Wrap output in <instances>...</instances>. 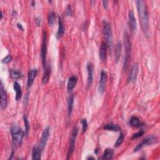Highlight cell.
<instances>
[{"instance_id": "obj_20", "label": "cell", "mask_w": 160, "mask_h": 160, "mask_svg": "<svg viewBox=\"0 0 160 160\" xmlns=\"http://www.w3.org/2000/svg\"><path fill=\"white\" fill-rule=\"evenodd\" d=\"M103 129L111 131H119L121 130V128L120 126H119L118 125L116 124L108 123L104 125Z\"/></svg>"}, {"instance_id": "obj_25", "label": "cell", "mask_w": 160, "mask_h": 160, "mask_svg": "<svg viewBox=\"0 0 160 160\" xmlns=\"http://www.w3.org/2000/svg\"><path fill=\"white\" fill-rule=\"evenodd\" d=\"M113 154H114V151L112 149H106L103 153L102 159H111L113 156Z\"/></svg>"}, {"instance_id": "obj_34", "label": "cell", "mask_w": 160, "mask_h": 160, "mask_svg": "<svg viewBox=\"0 0 160 160\" xmlns=\"http://www.w3.org/2000/svg\"><path fill=\"white\" fill-rule=\"evenodd\" d=\"M35 23H36V24L37 25L38 27L41 26V19L39 17H37V18H35Z\"/></svg>"}, {"instance_id": "obj_21", "label": "cell", "mask_w": 160, "mask_h": 160, "mask_svg": "<svg viewBox=\"0 0 160 160\" xmlns=\"http://www.w3.org/2000/svg\"><path fill=\"white\" fill-rule=\"evenodd\" d=\"M50 73H51L50 66H46V68H44V74L42 78V83L43 85H46L48 82L49 77H50Z\"/></svg>"}, {"instance_id": "obj_19", "label": "cell", "mask_w": 160, "mask_h": 160, "mask_svg": "<svg viewBox=\"0 0 160 160\" xmlns=\"http://www.w3.org/2000/svg\"><path fill=\"white\" fill-rule=\"evenodd\" d=\"M13 88H14V89L16 92V97H15L16 100V101L20 100V99L21 98V97H22V91H21V88L20 84H19L18 82H15Z\"/></svg>"}, {"instance_id": "obj_39", "label": "cell", "mask_w": 160, "mask_h": 160, "mask_svg": "<svg viewBox=\"0 0 160 160\" xmlns=\"http://www.w3.org/2000/svg\"><path fill=\"white\" fill-rule=\"evenodd\" d=\"M2 18H3V12L2 11H1V20H2Z\"/></svg>"}, {"instance_id": "obj_14", "label": "cell", "mask_w": 160, "mask_h": 160, "mask_svg": "<svg viewBox=\"0 0 160 160\" xmlns=\"http://www.w3.org/2000/svg\"><path fill=\"white\" fill-rule=\"evenodd\" d=\"M128 23L130 28L132 32L135 31L136 29V21L134 17V13L133 11H130L128 13Z\"/></svg>"}, {"instance_id": "obj_38", "label": "cell", "mask_w": 160, "mask_h": 160, "mask_svg": "<svg viewBox=\"0 0 160 160\" xmlns=\"http://www.w3.org/2000/svg\"><path fill=\"white\" fill-rule=\"evenodd\" d=\"M87 159H94L95 158H93V157H92V156H91V157H90V156H89V157H88V158Z\"/></svg>"}, {"instance_id": "obj_4", "label": "cell", "mask_w": 160, "mask_h": 160, "mask_svg": "<svg viewBox=\"0 0 160 160\" xmlns=\"http://www.w3.org/2000/svg\"><path fill=\"white\" fill-rule=\"evenodd\" d=\"M103 33L105 35V38L106 39V41L107 43V45L112 51L113 46V36H112V31L111 27L110 24L106 21H103Z\"/></svg>"}, {"instance_id": "obj_16", "label": "cell", "mask_w": 160, "mask_h": 160, "mask_svg": "<svg viewBox=\"0 0 160 160\" xmlns=\"http://www.w3.org/2000/svg\"><path fill=\"white\" fill-rule=\"evenodd\" d=\"M78 78L76 76H72L71 77H69L68 82L67 85V89L68 91H72L73 89V88L76 86V84H77Z\"/></svg>"}, {"instance_id": "obj_26", "label": "cell", "mask_w": 160, "mask_h": 160, "mask_svg": "<svg viewBox=\"0 0 160 160\" xmlns=\"http://www.w3.org/2000/svg\"><path fill=\"white\" fill-rule=\"evenodd\" d=\"M23 120H24V127H25L24 134H25V136H28V134H29V131L30 125H29V121L28 119V116H27V115L24 114L23 116Z\"/></svg>"}, {"instance_id": "obj_3", "label": "cell", "mask_w": 160, "mask_h": 160, "mask_svg": "<svg viewBox=\"0 0 160 160\" xmlns=\"http://www.w3.org/2000/svg\"><path fill=\"white\" fill-rule=\"evenodd\" d=\"M124 47H125V60L124 69L126 70L128 68V65L131 53V43L130 40V36L127 31L125 32L124 36Z\"/></svg>"}, {"instance_id": "obj_7", "label": "cell", "mask_w": 160, "mask_h": 160, "mask_svg": "<svg viewBox=\"0 0 160 160\" xmlns=\"http://www.w3.org/2000/svg\"><path fill=\"white\" fill-rule=\"evenodd\" d=\"M138 72H139V65L137 63H135L133 65L130 73V75L128 76V81L130 83H134L136 81Z\"/></svg>"}, {"instance_id": "obj_6", "label": "cell", "mask_w": 160, "mask_h": 160, "mask_svg": "<svg viewBox=\"0 0 160 160\" xmlns=\"http://www.w3.org/2000/svg\"><path fill=\"white\" fill-rule=\"evenodd\" d=\"M78 129L77 128H74V129L73 130V131L72 133L71 137H70L69 146L67 159L69 158V157L71 156V155L73 154V153L74 150V145H75V142H76V139L78 135Z\"/></svg>"}, {"instance_id": "obj_11", "label": "cell", "mask_w": 160, "mask_h": 160, "mask_svg": "<svg viewBox=\"0 0 160 160\" xmlns=\"http://www.w3.org/2000/svg\"><path fill=\"white\" fill-rule=\"evenodd\" d=\"M7 104H8L7 93H6V91L1 82V109L4 110V109L6 108V106H7Z\"/></svg>"}, {"instance_id": "obj_1", "label": "cell", "mask_w": 160, "mask_h": 160, "mask_svg": "<svg viewBox=\"0 0 160 160\" xmlns=\"http://www.w3.org/2000/svg\"><path fill=\"white\" fill-rule=\"evenodd\" d=\"M136 3L141 27L144 33L146 34L149 28V15L146 3L142 0H138Z\"/></svg>"}, {"instance_id": "obj_24", "label": "cell", "mask_w": 160, "mask_h": 160, "mask_svg": "<svg viewBox=\"0 0 160 160\" xmlns=\"http://www.w3.org/2000/svg\"><path fill=\"white\" fill-rule=\"evenodd\" d=\"M130 124L133 127L139 128L142 126V124L140 123L139 119L136 116H132L130 120Z\"/></svg>"}, {"instance_id": "obj_30", "label": "cell", "mask_w": 160, "mask_h": 160, "mask_svg": "<svg viewBox=\"0 0 160 160\" xmlns=\"http://www.w3.org/2000/svg\"><path fill=\"white\" fill-rule=\"evenodd\" d=\"M81 123L82 125V133H84L86 132L88 128V122L86 118H83L81 120Z\"/></svg>"}, {"instance_id": "obj_8", "label": "cell", "mask_w": 160, "mask_h": 160, "mask_svg": "<svg viewBox=\"0 0 160 160\" xmlns=\"http://www.w3.org/2000/svg\"><path fill=\"white\" fill-rule=\"evenodd\" d=\"M156 138L155 137H150V138H146L145 139H143L142 141V142L139 143L135 148L134 149V152H137L138 151H139L141 149H142L143 147L148 146V145H151L152 144L154 143L155 142H156Z\"/></svg>"}, {"instance_id": "obj_17", "label": "cell", "mask_w": 160, "mask_h": 160, "mask_svg": "<svg viewBox=\"0 0 160 160\" xmlns=\"http://www.w3.org/2000/svg\"><path fill=\"white\" fill-rule=\"evenodd\" d=\"M100 59L101 61H105L106 57V44L105 42H102L100 48L99 53Z\"/></svg>"}, {"instance_id": "obj_33", "label": "cell", "mask_w": 160, "mask_h": 160, "mask_svg": "<svg viewBox=\"0 0 160 160\" xmlns=\"http://www.w3.org/2000/svg\"><path fill=\"white\" fill-rule=\"evenodd\" d=\"M72 15V6L70 4H68L66 8V15L67 16H71Z\"/></svg>"}, {"instance_id": "obj_22", "label": "cell", "mask_w": 160, "mask_h": 160, "mask_svg": "<svg viewBox=\"0 0 160 160\" xmlns=\"http://www.w3.org/2000/svg\"><path fill=\"white\" fill-rule=\"evenodd\" d=\"M121 49H122V46H121V44L120 42H118L116 45V48H115V61L116 63H118L121 54Z\"/></svg>"}, {"instance_id": "obj_36", "label": "cell", "mask_w": 160, "mask_h": 160, "mask_svg": "<svg viewBox=\"0 0 160 160\" xmlns=\"http://www.w3.org/2000/svg\"><path fill=\"white\" fill-rule=\"evenodd\" d=\"M17 27L18 28V29H20V30H21V31H24V28H23V27H22V25H21V24H20V23H17Z\"/></svg>"}, {"instance_id": "obj_18", "label": "cell", "mask_w": 160, "mask_h": 160, "mask_svg": "<svg viewBox=\"0 0 160 160\" xmlns=\"http://www.w3.org/2000/svg\"><path fill=\"white\" fill-rule=\"evenodd\" d=\"M65 33V26H64L62 19L60 17H58V29L56 34L58 38H60Z\"/></svg>"}, {"instance_id": "obj_32", "label": "cell", "mask_w": 160, "mask_h": 160, "mask_svg": "<svg viewBox=\"0 0 160 160\" xmlns=\"http://www.w3.org/2000/svg\"><path fill=\"white\" fill-rule=\"evenodd\" d=\"M11 60H12V56L11 55H8L7 56L1 60V62L3 64H8L11 61Z\"/></svg>"}, {"instance_id": "obj_29", "label": "cell", "mask_w": 160, "mask_h": 160, "mask_svg": "<svg viewBox=\"0 0 160 160\" xmlns=\"http://www.w3.org/2000/svg\"><path fill=\"white\" fill-rule=\"evenodd\" d=\"M123 140H124V135H123V133H121L120 134V136L118 138L116 142L115 143V144H114V147H116V148H118V147H119L123 142Z\"/></svg>"}, {"instance_id": "obj_10", "label": "cell", "mask_w": 160, "mask_h": 160, "mask_svg": "<svg viewBox=\"0 0 160 160\" xmlns=\"http://www.w3.org/2000/svg\"><path fill=\"white\" fill-rule=\"evenodd\" d=\"M106 80H107L106 73L104 71H101L98 86V91L100 94H103L105 91Z\"/></svg>"}, {"instance_id": "obj_27", "label": "cell", "mask_w": 160, "mask_h": 160, "mask_svg": "<svg viewBox=\"0 0 160 160\" xmlns=\"http://www.w3.org/2000/svg\"><path fill=\"white\" fill-rule=\"evenodd\" d=\"M56 21V15L55 13L53 11H51L48 16V22L49 26L52 27L54 25Z\"/></svg>"}, {"instance_id": "obj_37", "label": "cell", "mask_w": 160, "mask_h": 160, "mask_svg": "<svg viewBox=\"0 0 160 160\" xmlns=\"http://www.w3.org/2000/svg\"><path fill=\"white\" fill-rule=\"evenodd\" d=\"M35 1H31V6H34L35 5Z\"/></svg>"}, {"instance_id": "obj_28", "label": "cell", "mask_w": 160, "mask_h": 160, "mask_svg": "<svg viewBox=\"0 0 160 160\" xmlns=\"http://www.w3.org/2000/svg\"><path fill=\"white\" fill-rule=\"evenodd\" d=\"M10 76L13 79H15V80L20 79L23 76L21 73L18 71H16V70H11Z\"/></svg>"}, {"instance_id": "obj_35", "label": "cell", "mask_w": 160, "mask_h": 160, "mask_svg": "<svg viewBox=\"0 0 160 160\" xmlns=\"http://www.w3.org/2000/svg\"><path fill=\"white\" fill-rule=\"evenodd\" d=\"M102 3H103V7L105 10H106L108 8V1H102Z\"/></svg>"}, {"instance_id": "obj_9", "label": "cell", "mask_w": 160, "mask_h": 160, "mask_svg": "<svg viewBox=\"0 0 160 160\" xmlns=\"http://www.w3.org/2000/svg\"><path fill=\"white\" fill-rule=\"evenodd\" d=\"M49 137V128L48 127L44 130L40 142L39 146L42 151L44 150V147L46 146Z\"/></svg>"}, {"instance_id": "obj_12", "label": "cell", "mask_w": 160, "mask_h": 160, "mask_svg": "<svg viewBox=\"0 0 160 160\" xmlns=\"http://www.w3.org/2000/svg\"><path fill=\"white\" fill-rule=\"evenodd\" d=\"M86 68L88 71V86H91L93 82V72H94V68L93 64L91 63H88L86 65Z\"/></svg>"}, {"instance_id": "obj_13", "label": "cell", "mask_w": 160, "mask_h": 160, "mask_svg": "<svg viewBox=\"0 0 160 160\" xmlns=\"http://www.w3.org/2000/svg\"><path fill=\"white\" fill-rule=\"evenodd\" d=\"M37 69H31L28 72V82H27V89H29L31 86L33 85L34 80L37 75Z\"/></svg>"}, {"instance_id": "obj_23", "label": "cell", "mask_w": 160, "mask_h": 160, "mask_svg": "<svg viewBox=\"0 0 160 160\" xmlns=\"http://www.w3.org/2000/svg\"><path fill=\"white\" fill-rule=\"evenodd\" d=\"M74 100V98L73 95H71L68 98V115H69V116H70V115L72 114V111H73Z\"/></svg>"}, {"instance_id": "obj_5", "label": "cell", "mask_w": 160, "mask_h": 160, "mask_svg": "<svg viewBox=\"0 0 160 160\" xmlns=\"http://www.w3.org/2000/svg\"><path fill=\"white\" fill-rule=\"evenodd\" d=\"M47 36L46 31H43V41L41 49V57L42 60L43 66L44 69L46 66V54H47Z\"/></svg>"}, {"instance_id": "obj_15", "label": "cell", "mask_w": 160, "mask_h": 160, "mask_svg": "<svg viewBox=\"0 0 160 160\" xmlns=\"http://www.w3.org/2000/svg\"><path fill=\"white\" fill-rule=\"evenodd\" d=\"M41 150L39 146H35L32 150V159L39 160L41 159Z\"/></svg>"}, {"instance_id": "obj_2", "label": "cell", "mask_w": 160, "mask_h": 160, "mask_svg": "<svg viewBox=\"0 0 160 160\" xmlns=\"http://www.w3.org/2000/svg\"><path fill=\"white\" fill-rule=\"evenodd\" d=\"M10 132L13 141V155L14 154V151L17 148V146L21 145L23 138L25 135V134L22 130V129H21L20 128H19L16 125H13L11 127Z\"/></svg>"}, {"instance_id": "obj_31", "label": "cell", "mask_w": 160, "mask_h": 160, "mask_svg": "<svg viewBox=\"0 0 160 160\" xmlns=\"http://www.w3.org/2000/svg\"><path fill=\"white\" fill-rule=\"evenodd\" d=\"M144 131L143 130H139V131H138L137 133H134L133 134V139H135V138H140V137H142L143 134H144Z\"/></svg>"}]
</instances>
